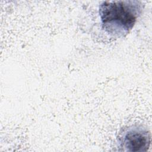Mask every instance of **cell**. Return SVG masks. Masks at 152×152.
Instances as JSON below:
<instances>
[{
  "instance_id": "cell-1",
  "label": "cell",
  "mask_w": 152,
  "mask_h": 152,
  "mask_svg": "<svg viewBox=\"0 0 152 152\" xmlns=\"http://www.w3.org/2000/svg\"><path fill=\"white\" fill-rule=\"evenodd\" d=\"M142 9L138 1H106L99 6L102 28L113 37L126 35L134 27Z\"/></svg>"
},
{
  "instance_id": "cell-2",
  "label": "cell",
  "mask_w": 152,
  "mask_h": 152,
  "mask_svg": "<svg viewBox=\"0 0 152 152\" xmlns=\"http://www.w3.org/2000/svg\"><path fill=\"white\" fill-rule=\"evenodd\" d=\"M150 134L140 126L125 129L119 138L120 147L128 151H146L150 144Z\"/></svg>"
}]
</instances>
